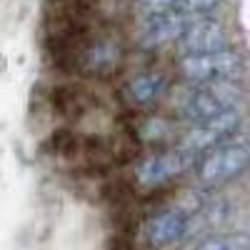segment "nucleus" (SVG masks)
I'll return each instance as SVG.
<instances>
[{"instance_id":"11","label":"nucleus","mask_w":250,"mask_h":250,"mask_svg":"<svg viewBox=\"0 0 250 250\" xmlns=\"http://www.w3.org/2000/svg\"><path fill=\"white\" fill-rule=\"evenodd\" d=\"M48 103L55 115H60L62 120H80L90 110V95L85 88L75 85V83H58L48 90Z\"/></svg>"},{"instance_id":"4","label":"nucleus","mask_w":250,"mask_h":250,"mask_svg":"<svg viewBox=\"0 0 250 250\" xmlns=\"http://www.w3.org/2000/svg\"><path fill=\"white\" fill-rule=\"evenodd\" d=\"M248 168V143L228 140L208 150L198 165V180L203 188H223L240 178Z\"/></svg>"},{"instance_id":"5","label":"nucleus","mask_w":250,"mask_h":250,"mask_svg":"<svg viewBox=\"0 0 250 250\" xmlns=\"http://www.w3.org/2000/svg\"><path fill=\"white\" fill-rule=\"evenodd\" d=\"M238 125H240V110H225L220 115H213L208 120L195 123L193 128L178 140L175 148L198 160L208 150H213V148H218V145L230 140L238 130Z\"/></svg>"},{"instance_id":"14","label":"nucleus","mask_w":250,"mask_h":250,"mask_svg":"<svg viewBox=\"0 0 250 250\" xmlns=\"http://www.w3.org/2000/svg\"><path fill=\"white\" fill-rule=\"evenodd\" d=\"M248 245L245 233H215L200 240L193 250H248Z\"/></svg>"},{"instance_id":"7","label":"nucleus","mask_w":250,"mask_h":250,"mask_svg":"<svg viewBox=\"0 0 250 250\" xmlns=\"http://www.w3.org/2000/svg\"><path fill=\"white\" fill-rule=\"evenodd\" d=\"M193 15H188L183 10H168L163 15H155V18H148L140 23V30L135 35V43L143 48V50H158V48H165L170 43H178V38L185 33V28L193 23Z\"/></svg>"},{"instance_id":"8","label":"nucleus","mask_w":250,"mask_h":250,"mask_svg":"<svg viewBox=\"0 0 250 250\" xmlns=\"http://www.w3.org/2000/svg\"><path fill=\"white\" fill-rule=\"evenodd\" d=\"M230 48V33L223 23L210 18H198L185 28V33L178 38V55H203Z\"/></svg>"},{"instance_id":"6","label":"nucleus","mask_w":250,"mask_h":250,"mask_svg":"<svg viewBox=\"0 0 250 250\" xmlns=\"http://www.w3.org/2000/svg\"><path fill=\"white\" fill-rule=\"evenodd\" d=\"M125 48L120 43V38L115 35H105V33H95L90 38V43L80 50L78 60H75V68L73 75L80 78H110L113 73H118L120 62H123Z\"/></svg>"},{"instance_id":"10","label":"nucleus","mask_w":250,"mask_h":250,"mask_svg":"<svg viewBox=\"0 0 250 250\" xmlns=\"http://www.w3.org/2000/svg\"><path fill=\"white\" fill-rule=\"evenodd\" d=\"M170 88V78L165 70H158V68H150V70H140L135 75H130L123 85V100L128 108H135V110H145L155 105L158 100L165 98Z\"/></svg>"},{"instance_id":"1","label":"nucleus","mask_w":250,"mask_h":250,"mask_svg":"<svg viewBox=\"0 0 250 250\" xmlns=\"http://www.w3.org/2000/svg\"><path fill=\"white\" fill-rule=\"evenodd\" d=\"M240 100H243V88L235 80L200 83V85L185 83L183 88L170 93V108L178 120L195 125L225 110H238Z\"/></svg>"},{"instance_id":"2","label":"nucleus","mask_w":250,"mask_h":250,"mask_svg":"<svg viewBox=\"0 0 250 250\" xmlns=\"http://www.w3.org/2000/svg\"><path fill=\"white\" fill-rule=\"evenodd\" d=\"M195 165V158L188 153L170 148V150H153L135 160L133 168V183L145 188V190H158V188H168L173 180L185 175Z\"/></svg>"},{"instance_id":"3","label":"nucleus","mask_w":250,"mask_h":250,"mask_svg":"<svg viewBox=\"0 0 250 250\" xmlns=\"http://www.w3.org/2000/svg\"><path fill=\"white\" fill-rule=\"evenodd\" d=\"M240 73H243V55L233 48L203 53V55H183L178 60V75L190 85L235 80Z\"/></svg>"},{"instance_id":"9","label":"nucleus","mask_w":250,"mask_h":250,"mask_svg":"<svg viewBox=\"0 0 250 250\" xmlns=\"http://www.w3.org/2000/svg\"><path fill=\"white\" fill-rule=\"evenodd\" d=\"M188 220H190V213H185L183 208H178V205L163 208V210L153 213L143 223V240L155 250L170 248V245L185 240Z\"/></svg>"},{"instance_id":"12","label":"nucleus","mask_w":250,"mask_h":250,"mask_svg":"<svg viewBox=\"0 0 250 250\" xmlns=\"http://www.w3.org/2000/svg\"><path fill=\"white\" fill-rule=\"evenodd\" d=\"M128 130L135 135L140 145H163V143H170L175 135L173 123L163 115H143Z\"/></svg>"},{"instance_id":"15","label":"nucleus","mask_w":250,"mask_h":250,"mask_svg":"<svg viewBox=\"0 0 250 250\" xmlns=\"http://www.w3.org/2000/svg\"><path fill=\"white\" fill-rule=\"evenodd\" d=\"M178 3L180 0H135L133 10L140 20H148V18L168 13V10H178Z\"/></svg>"},{"instance_id":"16","label":"nucleus","mask_w":250,"mask_h":250,"mask_svg":"<svg viewBox=\"0 0 250 250\" xmlns=\"http://www.w3.org/2000/svg\"><path fill=\"white\" fill-rule=\"evenodd\" d=\"M223 0H180L178 10L193 15V18H208V13H213Z\"/></svg>"},{"instance_id":"13","label":"nucleus","mask_w":250,"mask_h":250,"mask_svg":"<svg viewBox=\"0 0 250 250\" xmlns=\"http://www.w3.org/2000/svg\"><path fill=\"white\" fill-rule=\"evenodd\" d=\"M45 150L65 160H73V158L83 160V155H85V135L75 133L73 128H60L50 133V138L45 140Z\"/></svg>"}]
</instances>
